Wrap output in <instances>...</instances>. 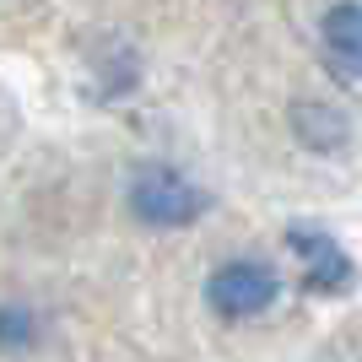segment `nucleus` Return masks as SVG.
Returning <instances> with one entry per match:
<instances>
[{"mask_svg":"<svg viewBox=\"0 0 362 362\" xmlns=\"http://www.w3.org/2000/svg\"><path fill=\"white\" fill-rule=\"evenodd\" d=\"M124 200H130V216H136L141 227H157V233H179V227L206 216V189H200L195 179H184L179 168H168V163L136 168Z\"/></svg>","mask_w":362,"mask_h":362,"instance_id":"nucleus-1","label":"nucleus"},{"mask_svg":"<svg viewBox=\"0 0 362 362\" xmlns=\"http://www.w3.org/2000/svg\"><path fill=\"white\" fill-rule=\"evenodd\" d=\"M276 298H281V276L255 255H238L227 265H216L211 281H206V303L222 319H259Z\"/></svg>","mask_w":362,"mask_h":362,"instance_id":"nucleus-2","label":"nucleus"},{"mask_svg":"<svg viewBox=\"0 0 362 362\" xmlns=\"http://www.w3.org/2000/svg\"><path fill=\"white\" fill-rule=\"evenodd\" d=\"M319 49H325V65L341 87L362 81V6L357 0H335L319 16Z\"/></svg>","mask_w":362,"mask_h":362,"instance_id":"nucleus-3","label":"nucleus"},{"mask_svg":"<svg viewBox=\"0 0 362 362\" xmlns=\"http://www.w3.org/2000/svg\"><path fill=\"white\" fill-rule=\"evenodd\" d=\"M287 243H292V255L303 259V287H308V292H346V281H351V259H346V249H341L330 233L292 227Z\"/></svg>","mask_w":362,"mask_h":362,"instance_id":"nucleus-4","label":"nucleus"},{"mask_svg":"<svg viewBox=\"0 0 362 362\" xmlns=\"http://www.w3.org/2000/svg\"><path fill=\"white\" fill-rule=\"evenodd\" d=\"M292 124H298L303 146H314V151H335V146H346V141H351V124H346V114H341V108H314V103H298Z\"/></svg>","mask_w":362,"mask_h":362,"instance_id":"nucleus-5","label":"nucleus"},{"mask_svg":"<svg viewBox=\"0 0 362 362\" xmlns=\"http://www.w3.org/2000/svg\"><path fill=\"white\" fill-rule=\"evenodd\" d=\"M33 330H38V319H33L22 303H0V346L6 351L33 346Z\"/></svg>","mask_w":362,"mask_h":362,"instance_id":"nucleus-6","label":"nucleus"}]
</instances>
